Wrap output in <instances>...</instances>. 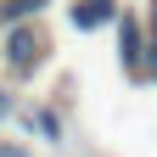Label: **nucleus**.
I'll return each mask as SVG.
<instances>
[{
  "instance_id": "3",
  "label": "nucleus",
  "mask_w": 157,
  "mask_h": 157,
  "mask_svg": "<svg viewBox=\"0 0 157 157\" xmlns=\"http://www.w3.org/2000/svg\"><path fill=\"white\" fill-rule=\"evenodd\" d=\"M39 6H45V0H11V6H6V17H23V11H39Z\"/></svg>"
},
{
  "instance_id": "2",
  "label": "nucleus",
  "mask_w": 157,
  "mask_h": 157,
  "mask_svg": "<svg viewBox=\"0 0 157 157\" xmlns=\"http://www.w3.org/2000/svg\"><path fill=\"white\" fill-rule=\"evenodd\" d=\"M6 56H11L17 67H28V62H34V34H28V28H17V34L6 39Z\"/></svg>"
},
{
  "instance_id": "1",
  "label": "nucleus",
  "mask_w": 157,
  "mask_h": 157,
  "mask_svg": "<svg viewBox=\"0 0 157 157\" xmlns=\"http://www.w3.org/2000/svg\"><path fill=\"white\" fill-rule=\"evenodd\" d=\"M107 17H112V0H84V6L73 11V23L78 28H95V23H107Z\"/></svg>"
}]
</instances>
